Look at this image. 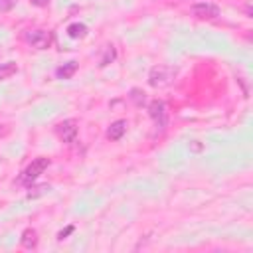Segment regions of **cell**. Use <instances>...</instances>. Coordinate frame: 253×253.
<instances>
[{"label":"cell","instance_id":"6da1fadb","mask_svg":"<svg viewBox=\"0 0 253 253\" xmlns=\"http://www.w3.org/2000/svg\"><path fill=\"white\" fill-rule=\"evenodd\" d=\"M47 166H49V160H47V158H43V156H40V158L32 160V164H28V168L22 172L20 182H22L24 186H32V184L38 180V176H40Z\"/></svg>","mask_w":253,"mask_h":253},{"label":"cell","instance_id":"7a4b0ae2","mask_svg":"<svg viewBox=\"0 0 253 253\" xmlns=\"http://www.w3.org/2000/svg\"><path fill=\"white\" fill-rule=\"evenodd\" d=\"M174 77V71L166 65H156L150 69V75H148V83L152 87H166Z\"/></svg>","mask_w":253,"mask_h":253},{"label":"cell","instance_id":"3957f363","mask_svg":"<svg viewBox=\"0 0 253 253\" xmlns=\"http://www.w3.org/2000/svg\"><path fill=\"white\" fill-rule=\"evenodd\" d=\"M77 130H79V125H77L75 119H65V121H61V123L55 126V134L59 136L61 142H67V144H71V142L75 140Z\"/></svg>","mask_w":253,"mask_h":253},{"label":"cell","instance_id":"277c9868","mask_svg":"<svg viewBox=\"0 0 253 253\" xmlns=\"http://www.w3.org/2000/svg\"><path fill=\"white\" fill-rule=\"evenodd\" d=\"M26 42L36 49H47L51 45V32H47V30H30V32H26Z\"/></svg>","mask_w":253,"mask_h":253},{"label":"cell","instance_id":"5b68a950","mask_svg":"<svg viewBox=\"0 0 253 253\" xmlns=\"http://www.w3.org/2000/svg\"><path fill=\"white\" fill-rule=\"evenodd\" d=\"M148 115H150V119L154 121L156 132H162L164 126H166V107H164V103L158 101V99L150 101V105H148Z\"/></svg>","mask_w":253,"mask_h":253},{"label":"cell","instance_id":"8992f818","mask_svg":"<svg viewBox=\"0 0 253 253\" xmlns=\"http://www.w3.org/2000/svg\"><path fill=\"white\" fill-rule=\"evenodd\" d=\"M192 14L196 18H202V20H213L219 16V8L215 4H210V2H200V4L192 6Z\"/></svg>","mask_w":253,"mask_h":253},{"label":"cell","instance_id":"52a82bcc","mask_svg":"<svg viewBox=\"0 0 253 253\" xmlns=\"http://www.w3.org/2000/svg\"><path fill=\"white\" fill-rule=\"evenodd\" d=\"M126 130V121H115L109 128H107V138L109 140H119Z\"/></svg>","mask_w":253,"mask_h":253},{"label":"cell","instance_id":"ba28073f","mask_svg":"<svg viewBox=\"0 0 253 253\" xmlns=\"http://www.w3.org/2000/svg\"><path fill=\"white\" fill-rule=\"evenodd\" d=\"M67 36L73 38V40H77V38H85V36H87V26H85V24H79V22L69 24V26H67Z\"/></svg>","mask_w":253,"mask_h":253},{"label":"cell","instance_id":"9c48e42d","mask_svg":"<svg viewBox=\"0 0 253 253\" xmlns=\"http://www.w3.org/2000/svg\"><path fill=\"white\" fill-rule=\"evenodd\" d=\"M75 71H77V63H75V61H69V63H65V65L57 67L55 75H57L59 79H71Z\"/></svg>","mask_w":253,"mask_h":253},{"label":"cell","instance_id":"30bf717a","mask_svg":"<svg viewBox=\"0 0 253 253\" xmlns=\"http://www.w3.org/2000/svg\"><path fill=\"white\" fill-rule=\"evenodd\" d=\"M22 245L26 249H34L38 245V233H36V229H26L22 233Z\"/></svg>","mask_w":253,"mask_h":253},{"label":"cell","instance_id":"8fae6325","mask_svg":"<svg viewBox=\"0 0 253 253\" xmlns=\"http://www.w3.org/2000/svg\"><path fill=\"white\" fill-rule=\"evenodd\" d=\"M16 71H18V67H16V63H14V61L0 63V79H8V77H12Z\"/></svg>","mask_w":253,"mask_h":253},{"label":"cell","instance_id":"7c38bea8","mask_svg":"<svg viewBox=\"0 0 253 253\" xmlns=\"http://www.w3.org/2000/svg\"><path fill=\"white\" fill-rule=\"evenodd\" d=\"M130 101L136 105V107H142L144 105V101H146V95H144V91H140V89H130Z\"/></svg>","mask_w":253,"mask_h":253},{"label":"cell","instance_id":"4fadbf2b","mask_svg":"<svg viewBox=\"0 0 253 253\" xmlns=\"http://www.w3.org/2000/svg\"><path fill=\"white\" fill-rule=\"evenodd\" d=\"M115 55H117V51H115V47L113 45H107V51H105V55L101 57V67H105V65H109L113 59H115Z\"/></svg>","mask_w":253,"mask_h":253},{"label":"cell","instance_id":"5bb4252c","mask_svg":"<svg viewBox=\"0 0 253 253\" xmlns=\"http://www.w3.org/2000/svg\"><path fill=\"white\" fill-rule=\"evenodd\" d=\"M14 4H16V0H0V12H8V10H12Z\"/></svg>","mask_w":253,"mask_h":253},{"label":"cell","instance_id":"9a60e30c","mask_svg":"<svg viewBox=\"0 0 253 253\" xmlns=\"http://www.w3.org/2000/svg\"><path fill=\"white\" fill-rule=\"evenodd\" d=\"M71 231H73V225H69V227H65L63 231H59V233H57V239H65V237H67V235H69Z\"/></svg>","mask_w":253,"mask_h":253},{"label":"cell","instance_id":"2e32d148","mask_svg":"<svg viewBox=\"0 0 253 253\" xmlns=\"http://www.w3.org/2000/svg\"><path fill=\"white\" fill-rule=\"evenodd\" d=\"M34 6H38V8H43V6H47L49 4V0H30Z\"/></svg>","mask_w":253,"mask_h":253}]
</instances>
